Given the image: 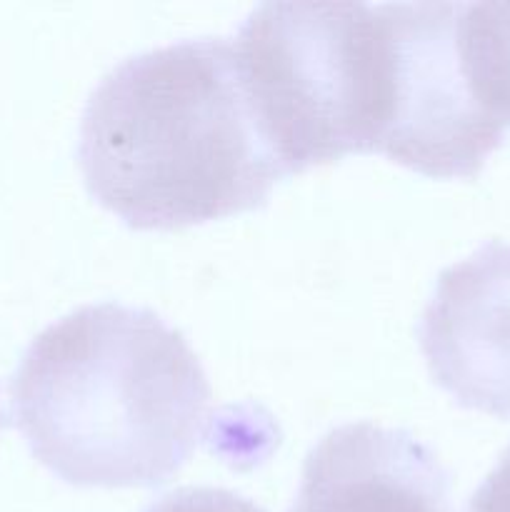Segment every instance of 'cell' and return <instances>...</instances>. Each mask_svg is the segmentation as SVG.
<instances>
[{
	"label": "cell",
	"instance_id": "277c9868",
	"mask_svg": "<svg viewBox=\"0 0 510 512\" xmlns=\"http://www.w3.org/2000/svg\"><path fill=\"white\" fill-rule=\"evenodd\" d=\"M388 45V115L378 153L428 178H475L505 130L470 98L455 25L460 3L378 5Z\"/></svg>",
	"mask_w": 510,
	"mask_h": 512
},
{
	"label": "cell",
	"instance_id": "30bf717a",
	"mask_svg": "<svg viewBox=\"0 0 510 512\" xmlns=\"http://www.w3.org/2000/svg\"><path fill=\"white\" fill-rule=\"evenodd\" d=\"M0 423H3V418H0Z\"/></svg>",
	"mask_w": 510,
	"mask_h": 512
},
{
	"label": "cell",
	"instance_id": "52a82bcc",
	"mask_svg": "<svg viewBox=\"0 0 510 512\" xmlns=\"http://www.w3.org/2000/svg\"><path fill=\"white\" fill-rule=\"evenodd\" d=\"M460 70L470 98L510 128V3H460L455 25Z\"/></svg>",
	"mask_w": 510,
	"mask_h": 512
},
{
	"label": "cell",
	"instance_id": "3957f363",
	"mask_svg": "<svg viewBox=\"0 0 510 512\" xmlns=\"http://www.w3.org/2000/svg\"><path fill=\"white\" fill-rule=\"evenodd\" d=\"M260 138L283 175L378 153L388 50L378 5L265 3L233 45Z\"/></svg>",
	"mask_w": 510,
	"mask_h": 512
},
{
	"label": "cell",
	"instance_id": "5b68a950",
	"mask_svg": "<svg viewBox=\"0 0 510 512\" xmlns=\"http://www.w3.org/2000/svg\"><path fill=\"white\" fill-rule=\"evenodd\" d=\"M418 338L455 403L510 420V243L490 240L440 273Z\"/></svg>",
	"mask_w": 510,
	"mask_h": 512
},
{
	"label": "cell",
	"instance_id": "7a4b0ae2",
	"mask_svg": "<svg viewBox=\"0 0 510 512\" xmlns=\"http://www.w3.org/2000/svg\"><path fill=\"white\" fill-rule=\"evenodd\" d=\"M90 195L135 230L245 213L283 178L223 38L123 60L85 105L78 145Z\"/></svg>",
	"mask_w": 510,
	"mask_h": 512
},
{
	"label": "cell",
	"instance_id": "9c48e42d",
	"mask_svg": "<svg viewBox=\"0 0 510 512\" xmlns=\"http://www.w3.org/2000/svg\"><path fill=\"white\" fill-rule=\"evenodd\" d=\"M468 512H510V448L475 490Z\"/></svg>",
	"mask_w": 510,
	"mask_h": 512
},
{
	"label": "cell",
	"instance_id": "8992f818",
	"mask_svg": "<svg viewBox=\"0 0 510 512\" xmlns=\"http://www.w3.org/2000/svg\"><path fill=\"white\" fill-rule=\"evenodd\" d=\"M293 512H453V505L433 450L405 430L350 423L310 450Z\"/></svg>",
	"mask_w": 510,
	"mask_h": 512
},
{
	"label": "cell",
	"instance_id": "6da1fadb",
	"mask_svg": "<svg viewBox=\"0 0 510 512\" xmlns=\"http://www.w3.org/2000/svg\"><path fill=\"white\" fill-rule=\"evenodd\" d=\"M208 378L153 310L85 305L30 343L10 405L30 453L78 488H153L210 423Z\"/></svg>",
	"mask_w": 510,
	"mask_h": 512
},
{
	"label": "cell",
	"instance_id": "ba28073f",
	"mask_svg": "<svg viewBox=\"0 0 510 512\" xmlns=\"http://www.w3.org/2000/svg\"><path fill=\"white\" fill-rule=\"evenodd\" d=\"M148 512H265L250 500L218 488H185L165 495Z\"/></svg>",
	"mask_w": 510,
	"mask_h": 512
}]
</instances>
